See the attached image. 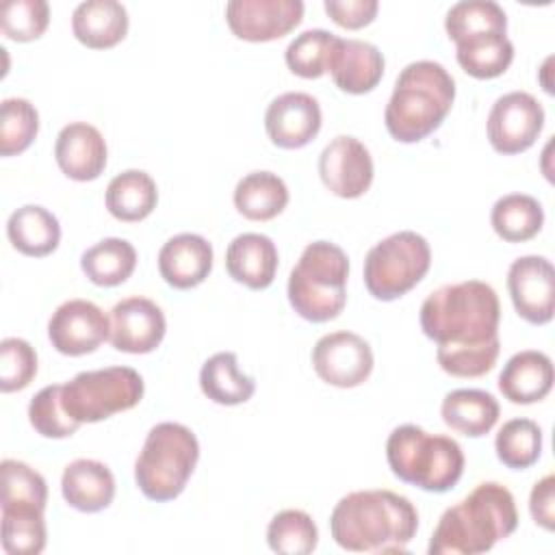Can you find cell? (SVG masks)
<instances>
[{"label":"cell","mask_w":555,"mask_h":555,"mask_svg":"<svg viewBox=\"0 0 555 555\" xmlns=\"http://www.w3.org/2000/svg\"><path fill=\"white\" fill-rule=\"evenodd\" d=\"M421 330L431 338L440 369L453 377H481L496 364L501 304L481 280L444 284L421 304Z\"/></svg>","instance_id":"obj_1"},{"label":"cell","mask_w":555,"mask_h":555,"mask_svg":"<svg viewBox=\"0 0 555 555\" xmlns=\"http://www.w3.org/2000/svg\"><path fill=\"white\" fill-rule=\"evenodd\" d=\"M334 542L353 553H403L418 531L414 503L392 490H356L332 509Z\"/></svg>","instance_id":"obj_2"},{"label":"cell","mask_w":555,"mask_h":555,"mask_svg":"<svg viewBox=\"0 0 555 555\" xmlns=\"http://www.w3.org/2000/svg\"><path fill=\"white\" fill-rule=\"evenodd\" d=\"M518 527L514 494L499 481H483L447 507L431 533L429 555H479Z\"/></svg>","instance_id":"obj_3"},{"label":"cell","mask_w":555,"mask_h":555,"mask_svg":"<svg viewBox=\"0 0 555 555\" xmlns=\"http://www.w3.org/2000/svg\"><path fill=\"white\" fill-rule=\"evenodd\" d=\"M455 100V80L438 61L408 63L384 111L388 134L399 143H418L440 128Z\"/></svg>","instance_id":"obj_4"},{"label":"cell","mask_w":555,"mask_h":555,"mask_svg":"<svg viewBox=\"0 0 555 555\" xmlns=\"http://www.w3.org/2000/svg\"><path fill=\"white\" fill-rule=\"evenodd\" d=\"M386 460L397 479L425 492H449L464 473V451L457 440L412 423L390 431Z\"/></svg>","instance_id":"obj_5"},{"label":"cell","mask_w":555,"mask_h":555,"mask_svg":"<svg viewBox=\"0 0 555 555\" xmlns=\"http://www.w3.org/2000/svg\"><path fill=\"white\" fill-rule=\"evenodd\" d=\"M349 258L336 243L312 241L288 275V304L310 323L336 319L347 304Z\"/></svg>","instance_id":"obj_6"},{"label":"cell","mask_w":555,"mask_h":555,"mask_svg":"<svg viewBox=\"0 0 555 555\" xmlns=\"http://www.w3.org/2000/svg\"><path fill=\"white\" fill-rule=\"evenodd\" d=\"M199 460V442L182 423H156L137 455L134 481L145 499L173 501L186 488Z\"/></svg>","instance_id":"obj_7"},{"label":"cell","mask_w":555,"mask_h":555,"mask_svg":"<svg viewBox=\"0 0 555 555\" xmlns=\"http://www.w3.org/2000/svg\"><path fill=\"white\" fill-rule=\"evenodd\" d=\"M143 377L132 366L82 371L69 382L59 384L61 408L78 427L132 410L143 399Z\"/></svg>","instance_id":"obj_8"},{"label":"cell","mask_w":555,"mask_h":555,"mask_svg":"<svg viewBox=\"0 0 555 555\" xmlns=\"http://www.w3.org/2000/svg\"><path fill=\"white\" fill-rule=\"evenodd\" d=\"M431 249L425 236L399 230L375 243L364 258V286L379 301H392L412 291L429 271Z\"/></svg>","instance_id":"obj_9"},{"label":"cell","mask_w":555,"mask_h":555,"mask_svg":"<svg viewBox=\"0 0 555 555\" xmlns=\"http://www.w3.org/2000/svg\"><path fill=\"white\" fill-rule=\"evenodd\" d=\"M544 128V108L527 91H509L488 113V141L505 156L529 150Z\"/></svg>","instance_id":"obj_10"},{"label":"cell","mask_w":555,"mask_h":555,"mask_svg":"<svg viewBox=\"0 0 555 555\" xmlns=\"http://www.w3.org/2000/svg\"><path fill=\"white\" fill-rule=\"evenodd\" d=\"M371 345L353 332L338 330L321 336L312 347L314 373L330 386L356 388L373 371Z\"/></svg>","instance_id":"obj_11"},{"label":"cell","mask_w":555,"mask_h":555,"mask_svg":"<svg viewBox=\"0 0 555 555\" xmlns=\"http://www.w3.org/2000/svg\"><path fill=\"white\" fill-rule=\"evenodd\" d=\"M111 334V317L89 299L63 301L48 321V338L63 356L95 351Z\"/></svg>","instance_id":"obj_12"},{"label":"cell","mask_w":555,"mask_h":555,"mask_svg":"<svg viewBox=\"0 0 555 555\" xmlns=\"http://www.w3.org/2000/svg\"><path fill=\"white\" fill-rule=\"evenodd\" d=\"M319 176L336 197L356 199L364 195L373 182L369 147L351 134L334 137L319 154Z\"/></svg>","instance_id":"obj_13"},{"label":"cell","mask_w":555,"mask_h":555,"mask_svg":"<svg viewBox=\"0 0 555 555\" xmlns=\"http://www.w3.org/2000/svg\"><path fill=\"white\" fill-rule=\"evenodd\" d=\"M512 304L527 323L544 325L555 310V269L546 256L529 254L516 258L507 269Z\"/></svg>","instance_id":"obj_14"},{"label":"cell","mask_w":555,"mask_h":555,"mask_svg":"<svg viewBox=\"0 0 555 555\" xmlns=\"http://www.w3.org/2000/svg\"><path fill=\"white\" fill-rule=\"evenodd\" d=\"M304 17L301 0H230L225 22L234 37L251 43L288 35Z\"/></svg>","instance_id":"obj_15"},{"label":"cell","mask_w":555,"mask_h":555,"mask_svg":"<svg viewBox=\"0 0 555 555\" xmlns=\"http://www.w3.org/2000/svg\"><path fill=\"white\" fill-rule=\"evenodd\" d=\"M167 332L163 310L147 297H126L111 310L108 340L124 353H150L154 351Z\"/></svg>","instance_id":"obj_16"},{"label":"cell","mask_w":555,"mask_h":555,"mask_svg":"<svg viewBox=\"0 0 555 555\" xmlns=\"http://www.w3.org/2000/svg\"><path fill=\"white\" fill-rule=\"evenodd\" d=\"M264 130L275 147L299 150L321 130V106L304 91H286L271 100L264 113Z\"/></svg>","instance_id":"obj_17"},{"label":"cell","mask_w":555,"mask_h":555,"mask_svg":"<svg viewBox=\"0 0 555 555\" xmlns=\"http://www.w3.org/2000/svg\"><path fill=\"white\" fill-rule=\"evenodd\" d=\"M106 156L108 150L102 132L87 121H72L56 134L54 158L69 180H95L106 167Z\"/></svg>","instance_id":"obj_18"},{"label":"cell","mask_w":555,"mask_h":555,"mask_svg":"<svg viewBox=\"0 0 555 555\" xmlns=\"http://www.w3.org/2000/svg\"><path fill=\"white\" fill-rule=\"evenodd\" d=\"M327 72L340 91L353 95L369 93L384 76V54L369 41L336 37Z\"/></svg>","instance_id":"obj_19"},{"label":"cell","mask_w":555,"mask_h":555,"mask_svg":"<svg viewBox=\"0 0 555 555\" xmlns=\"http://www.w3.org/2000/svg\"><path fill=\"white\" fill-rule=\"evenodd\" d=\"M212 269V245L193 232L171 236L158 251L160 278L180 291L199 286Z\"/></svg>","instance_id":"obj_20"},{"label":"cell","mask_w":555,"mask_h":555,"mask_svg":"<svg viewBox=\"0 0 555 555\" xmlns=\"http://www.w3.org/2000/svg\"><path fill=\"white\" fill-rule=\"evenodd\" d=\"M225 269L234 282L251 291H262L275 278L278 247L267 234L243 232L225 249Z\"/></svg>","instance_id":"obj_21"},{"label":"cell","mask_w":555,"mask_h":555,"mask_svg":"<svg viewBox=\"0 0 555 555\" xmlns=\"http://www.w3.org/2000/svg\"><path fill=\"white\" fill-rule=\"evenodd\" d=\"M61 494L69 507L95 514L113 503L115 477L104 462L78 457L69 462L61 475Z\"/></svg>","instance_id":"obj_22"},{"label":"cell","mask_w":555,"mask_h":555,"mask_svg":"<svg viewBox=\"0 0 555 555\" xmlns=\"http://www.w3.org/2000/svg\"><path fill=\"white\" fill-rule=\"evenodd\" d=\"M553 377V362L544 351L522 349L503 364L499 390L509 403L529 405L551 392Z\"/></svg>","instance_id":"obj_23"},{"label":"cell","mask_w":555,"mask_h":555,"mask_svg":"<svg viewBox=\"0 0 555 555\" xmlns=\"http://www.w3.org/2000/svg\"><path fill=\"white\" fill-rule=\"evenodd\" d=\"M72 33L91 50L113 48L128 33V11L117 0L80 2L72 13Z\"/></svg>","instance_id":"obj_24"},{"label":"cell","mask_w":555,"mask_h":555,"mask_svg":"<svg viewBox=\"0 0 555 555\" xmlns=\"http://www.w3.org/2000/svg\"><path fill=\"white\" fill-rule=\"evenodd\" d=\"M501 408L494 395L479 388H457L444 395L440 416L447 427L468 438L486 436L499 421Z\"/></svg>","instance_id":"obj_25"},{"label":"cell","mask_w":555,"mask_h":555,"mask_svg":"<svg viewBox=\"0 0 555 555\" xmlns=\"http://www.w3.org/2000/svg\"><path fill=\"white\" fill-rule=\"evenodd\" d=\"M7 236L20 254L43 258L59 247L61 223L48 208L39 204H26L11 212L7 221Z\"/></svg>","instance_id":"obj_26"},{"label":"cell","mask_w":555,"mask_h":555,"mask_svg":"<svg viewBox=\"0 0 555 555\" xmlns=\"http://www.w3.org/2000/svg\"><path fill=\"white\" fill-rule=\"evenodd\" d=\"M104 204L106 210L119 221H143L158 204L156 182L143 169H126L108 182Z\"/></svg>","instance_id":"obj_27"},{"label":"cell","mask_w":555,"mask_h":555,"mask_svg":"<svg viewBox=\"0 0 555 555\" xmlns=\"http://www.w3.org/2000/svg\"><path fill=\"white\" fill-rule=\"evenodd\" d=\"M202 392L219 405H238L256 392V379L238 369L234 351H219L210 356L199 371Z\"/></svg>","instance_id":"obj_28"},{"label":"cell","mask_w":555,"mask_h":555,"mask_svg":"<svg viewBox=\"0 0 555 555\" xmlns=\"http://www.w3.org/2000/svg\"><path fill=\"white\" fill-rule=\"evenodd\" d=\"M234 206L249 221H269L288 204V186L273 171H251L234 186Z\"/></svg>","instance_id":"obj_29"},{"label":"cell","mask_w":555,"mask_h":555,"mask_svg":"<svg viewBox=\"0 0 555 555\" xmlns=\"http://www.w3.org/2000/svg\"><path fill=\"white\" fill-rule=\"evenodd\" d=\"M460 67L479 80L501 76L514 61V43L507 33H481L455 43Z\"/></svg>","instance_id":"obj_30"},{"label":"cell","mask_w":555,"mask_h":555,"mask_svg":"<svg viewBox=\"0 0 555 555\" xmlns=\"http://www.w3.org/2000/svg\"><path fill=\"white\" fill-rule=\"evenodd\" d=\"M137 267V249L130 241L108 236L91 245L80 256L82 273L95 286H119Z\"/></svg>","instance_id":"obj_31"},{"label":"cell","mask_w":555,"mask_h":555,"mask_svg":"<svg viewBox=\"0 0 555 555\" xmlns=\"http://www.w3.org/2000/svg\"><path fill=\"white\" fill-rule=\"evenodd\" d=\"M490 223L505 243H525L542 230L544 208L533 195L507 193L494 202Z\"/></svg>","instance_id":"obj_32"},{"label":"cell","mask_w":555,"mask_h":555,"mask_svg":"<svg viewBox=\"0 0 555 555\" xmlns=\"http://www.w3.org/2000/svg\"><path fill=\"white\" fill-rule=\"evenodd\" d=\"M2 507V551L9 555H37L46 548V507L41 505H0Z\"/></svg>","instance_id":"obj_33"},{"label":"cell","mask_w":555,"mask_h":555,"mask_svg":"<svg viewBox=\"0 0 555 555\" xmlns=\"http://www.w3.org/2000/svg\"><path fill=\"white\" fill-rule=\"evenodd\" d=\"M444 30L455 43L481 33H507V15L494 0H462L447 11Z\"/></svg>","instance_id":"obj_34"},{"label":"cell","mask_w":555,"mask_h":555,"mask_svg":"<svg viewBox=\"0 0 555 555\" xmlns=\"http://www.w3.org/2000/svg\"><path fill=\"white\" fill-rule=\"evenodd\" d=\"M494 451L503 466L525 470L540 460L542 429L531 418H509L494 438Z\"/></svg>","instance_id":"obj_35"},{"label":"cell","mask_w":555,"mask_h":555,"mask_svg":"<svg viewBox=\"0 0 555 555\" xmlns=\"http://www.w3.org/2000/svg\"><path fill=\"white\" fill-rule=\"evenodd\" d=\"M319 529L304 509H282L267 527V544L273 553L308 555L317 548Z\"/></svg>","instance_id":"obj_36"},{"label":"cell","mask_w":555,"mask_h":555,"mask_svg":"<svg viewBox=\"0 0 555 555\" xmlns=\"http://www.w3.org/2000/svg\"><path fill=\"white\" fill-rule=\"evenodd\" d=\"M39 132V113L26 98H4L0 104V154L15 156L30 147Z\"/></svg>","instance_id":"obj_37"},{"label":"cell","mask_w":555,"mask_h":555,"mask_svg":"<svg viewBox=\"0 0 555 555\" xmlns=\"http://www.w3.org/2000/svg\"><path fill=\"white\" fill-rule=\"evenodd\" d=\"M336 35L323 28H310L299 33L286 48L284 61L295 76L321 78L327 72L330 54Z\"/></svg>","instance_id":"obj_38"},{"label":"cell","mask_w":555,"mask_h":555,"mask_svg":"<svg viewBox=\"0 0 555 555\" xmlns=\"http://www.w3.org/2000/svg\"><path fill=\"white\" fill-rule=\"evenodd\" d=\"M0 505H41L48 503V483L30 468L26 462L20 460H2L0 464Z\"/></svg>","instance_id":"obj_39"},{"label":"cell","mask_w":555,"mask_h":555,"mask_svg":"<svg viewBox=\"0 0 555 555\" xmlns=\"http://www.w3.org/2000/svg\"><path fill=\"white\" fill-rule=\"evenodd\" d=\"M50 22L46 0H7L0 7V28L13 41L39 39Z\"/></svg>","instance_id":"obj_40"},{"label":"cell","mask_w":555,"mask_h":555,"mask_svg":"<svg viewBox=\"0 0 555 555\" xmlns=\"http://www.w3.org/2000/svg\"><path fill=\"white\" fill-rule=\"evenodd\" d=\"M37 375V353L24 338L9 336L0 343V390H24Z\"/></svg>","instance_id":"obj_41"},{"label":"cell","mask_w":555,"mask_h":555,"mask_svg":"<svg viewBox=\"0 0 555 555\" xmlns=\"http://www.w3.org/2000/svg\"><path fill=\"white\" fill-rule=\"evenodd\" d=\"M28 421L33 429L43 438H69L78 431V425L67 418L59 401V384L43 386L28 403Z\"/></svg>","instance_id":"obj_42"},{"label":"cell","mask_w":555,"mask_h":555,"mask_svg":"<svg viewBox=\"0 0 555 555\" xmlns=\"http://www.w3.org/2000/svg\"><path fill=\"white\" fill-rule=\"evenodd\" d=\"M325 13L343 28L356 30L371 24L377 15V0H325Z\"/></svg>","instance_id":"obj_43"},{"label":"cell","mask_w":555,"mask_h":555,"mask_svg":"<svg viewBox=\"0 0 555 555\" xmlns=\"http://www.w3.org/2000/svg\"><path fill=\"white\" fill-rule=\"evenodd\" d=\"M529 512L538 527L553 531L555 527V477L544 475L529 494Z\"/></svg>","instance_id":"obj_44"}]
</instances>
